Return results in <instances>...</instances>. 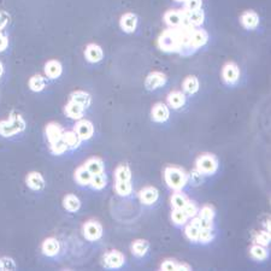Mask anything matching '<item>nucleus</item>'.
Masks as SVG:
<instances>
[{
    "label": "nucleus",
    "mask_w": 271,
    "mask_h": 271,
    "mask_svg": "<svg viewBox=\"0 0 271 271\" xmlns=\"http://www.w3.org/2000/svg\"><path fill=\"white\" fill-rule=\"evenodd\" d=\"M164 181L173 191H182L188 183V174L180 166H166L164 170Z\"/></svg>",
    "instance_id": "obj_1"
},
{
    "label": "nucleus",
    "mask_w": 271,
    "mask_h": 271,
    "mask_svg": "<svg viewBox=\"0 0 271 271\" xmlns=\"http://www.w3.org/2000/svg\"><path fill=\"white\" fill-rule=\"evenodd\" d=\"M25 129V121L19 113H11L7 120L0 121V135L2 138H12Z\"/></svg>",
    "instance_id": "obj_2"
},
{
    "label": "nucleus",
    "mask_w": 271,
    "mask_h": 271,
    "mask_svg": "<svg viewBox=\"0 0 271 271\" xmlns=\"http://www.w3.org/2000/svg\"><path fill=\"white\" fill-rule=\"evenodd\" d=\"M159 49L164 52H180L181 44H180V28H169L161 34L158 37Z\"/></svg>",
    "instance_id": "obj_3"
},
{
    "label": "nucleus",
    "mask_w": 271,
    "mask_h": 271,
    "mask_svg": "<svg viewBox=\"0 0 271 271\" xmlns=\"http://www.w3.org/2000/svg\"><path fill=\"white\" fill-rule=\"evenodd\" d=\"M196 169H198L204 176H211L218 170V159L211 153L200 154L196 159Z\"/></svg>",
    "instance_id": "obj_4"
},
{
    "label": "nucleus",
    "mask_w": 271,
    "mask_h": 271,
    "mask_svg": "<svg viewBox=\"0 0 271 271\" xmlns=\"http://www.w3.org/2000/svg\"><path fill=\"white\" fill-rule=\"evenodd\" d=\"M126 263V257L117 250L108 251L103 257V265L108 269H121Z\"/></svg>",
    "instance_id": "obj_5"
},
{
    "label": "nucleus",
    "mask_w": 271,
    "mask_h": 271,
    "mask_svg": "<svg viewBox=\"0 0 271 271\" xmlns=\"http://www.w3.org/2000/svg\"><path fill=\"white\" fill-rule=\"evenodd\" d=\"M72 130L77 134L78 138L82 141L90 140L94 135V126H93V123L88 120H83V118H81L75 123Z\"/></svg>",
    "instance_id": "obj_6"
},
{
    "label": "nucleus",
    "mask_w": 271,
    "mask_h": 271,
    "mask_svg": "<svg viewBox=\"0 0 271 271\" xmlns=\"http://www.w3.org/2000/svg\"><path fill=\"white\" fill-rule=\"evenodd\" d=\"M83 236L90 241H97L103 236V225L97 221H88L82 227Z\"/></svg>",
    "instance_id": "obj_7"
},
{
    "label": "nucleus",
    "mask_w": 271,
    "mask_h": 271,
    "mask_svg": "<svg viewBox=\"0 0 271 271\" xmlns=\"http://www.w3.org/2000/svg\"><path fill=\"white\" fill-rule=\"evenodd\" d=\"M240 77V69L234 62L225 63L222 69V78L227 85H235Z\"/></svg>",
    "instance_id": "obj_8"
},
{
    "label": "nucleus",
    "mask_w": 271,
    "mask_h": 271,
    "mask_svg": "<svg viewBox=\"0 0 271 271\" xmlns=\"http://www.w3.org/2000/svg\"><path fill=\"white\" fill-rule=\"evenodd\" d=\"M170 117L169 106L164 103L154 104L151 110V118L156 123H165Z\"/></svg>",
    "instance_id": "obj_9"
},
{
    "label": "nucleus",
    "mask_w": 271,
    "mask_h": 271,
    "mask_svg": "<svg viewBox=\"0 0 271 271\" xmlns=\"http://www.w3.org/2000/svg\"><path fill=\"white\" fill-rule=\"evenodd\" d=\"M209 41V34L206 30L200 29V28H193L189 34V45L193 47L194 50L200 49V47L205 46L206 42Z\"/></svg>",
    "instance_id": "obj_10"
},
{
    "label": "nucleus",
    "mask_w": 271,
    "mask_h": 271,
    "mask_svg": "<svg viewBox=\"0 0 271 271\" xmlns=\"http://www.w3.org/2000/svg\"><path fill=\"white\" fill-rule=\"evenodd\" d=\"M166 83V76L161 72H149L145 80V87L147 90H156Z\"/></svg>",
    "instance_id": "obj_11"
},
{
    "label": "nucleus",
    "mask_w": 271,
    "mask_h": 271,
    "mask_svg": "<svg viewBox=\"0 0 271 271\" xmlns=\"http://www.w3.org/2000/svg\"><path fill=\"white\" fill-rule=\"evenodd\" d=\"M139 199L143 205L146 206H151L154 202H157V200L159 199V192L156 187L147 186L144 187L143 189H140L139 192Z\"/></svg>",
    "instance_id": "obj_12"
},
{
    "label": "nucleus",
    "mask_w": 271,
    "mask_h": 271,
    "mask_svg": "<svg viewBox=\"0 0 271 271\" xmlns=\"http://www.w3.org/2000/svg\"><path fill=\"white\" fill-rule=\"evenodd\" d=\"M25 183L29 187L32 191L39 192L42 191L45 188V180L42 177V175L37 171H32L27 175L25 177Z\"/></svg>",
    "instance_id": "obj_13"
},
{
    "label": "nucleus",
    "mask_w": 271,
    "mask_h": 271,
    "mask_svg": "<svg viewBox=\"0 0 271 271\" xmlns=\"http://www.w3.org/2000/svg\"><path fill=\"white\" fill-rule=\"evenodd\" d=\"M41 251L46 257H55L60 252V244L55 237H47L41 245Z\"/></svg>",
    "instance_id": "obj_14"
},
{
    "label": "nucleus",
    "mask_w": 271,
    "mask_h": 271,
    "mask_svg": "<svg viewBox=\"0 0 271 271\" xmlns=\"http://www.w3.org/2000/svg\"><path fill=\"white\" fill-rule=\"evenodd\" d=\"M166 103H168V106L170 108L179 110V108H181L186 104V95L181 90H173L166 97Z\"/></svg>",
    "instance_id": "obj_15"
},
{
    "label": "nucleus",
    "mask_w": 271,
    "mask_h": 271,
    "mask_svg": "<svg viewBox=\"0 0 271 271\" xmlns=\"http://www.w3.org/2000/svg\"><path fill=\"white\" fill-rule=\"evenodd\" d=\"M120 25L123 32L134 33L136 27H138V17H136V15L131 14V12H126L121 17Z\"/></svg>",
    "instance_id": "obj_16"
},
{
    "label": "nucleus",
    "mask_w": 271,
    "mask_h": 271,
    "mask_svg": "<svg viewBox=\"0 0 271 271\" xmlns=\"http://www.w3.org/2000/svg\"><path fill=\"white\" fill-rule=\"evenodd\" d=\"M240 22H241L242 27L244 28H246L248 30H253L258 27V24H259V16H258L257 12L250 10V11L244 12V14L241 15V17H240Z\"/></svg>",
    "instance_id": "obj_17"
},
{
    "label": "nucleus",
    "mask_w": 271,
    "mask_h": 271,
    "mask_svg": "<svg viewBox=\"0 0 271 271\" xmlns=\"http://www.w3.org/2000/svg\"><path fill=\"white\" fill-rule=\"evenodd\" d=\"M85 57L90 63H99L104 57L103 49L97 44L87 45L85 50Z\"/></svg>",
    "instance_id": "obj_18"
},
{
    "label": "nucleus",
    "mask_w": 271,
    "mask_h": 271,
    "mask_svg": "<svg viewBox=\"0 0 271 271\" xmlns=\"http://www.w3.org/2000/svg\"><path fill=\"white\" fill-rule=\"evenodd\" d=\"M85 110L86 108H83L82 106L78 105V104H76L72 100H70L69 103L64 106L65 115H67L69 118H72V120H75V121H78V120H81V118H83V116H85Z\"/></svg>",
    "instance_id": "obj_19"
},
{
    "label": "nucleus",
    "mask_w": 271,
    "mask_h": 271,
    "mask_svg": "<svg viewBox=\"0 0 271 271\" xmlns=\"http://www.w3.org/2000/svg\"><path fill=\"white\" fill-rule=\"evenodd\" d=\"M45 133H46V138L49 140V143H53V141H57L59 139H62L63 133H64V129L60 124L58 123H49L45 128Z\"/></svg>",
    "instance_id": "obj_20"
},
{
    "label": "nucleus",
    "mask_w": 271,
    "mask_h": 271,
    "mask_svg": "<svg viewBox=\"0 0 271 271\" xmlns=\"http://www.w3.org/2000/svg\"><path fill=\"white\" fill-rule=\"evenodd\" d=\"M182 18H183V14L182 10H169L164 15V22L169 28H177L181 25Z\"/></svg>",
    "instance_id": "obj_21"
},
{
    "label": "nucleus",
    "mask_w": 271,
    "mask_h": 271,
    "mask_svg": "<svg viewBox=\"0 0 271 271\" xmlns=\"http://www.w3.org/2000/svg\"><path fill=\"white\" fill-rule=\"evenodd\" d=\"M83 166H85L92 175L105 173L104 162L103 159L99 158V157H90V158H88L87 161L85 162V164H83Z\"/></svg>",
    "instance_id": "obj_22"
},
{
    "label": "nucleus",
    "mask_w": 271,
    "mask_h": 271,
    "mask_svg": "<svg viewBox=\"0 0 271 271\" xmlns=\"http://www.w3.org/2000/svg\"><path fill=\"white\" fill-rule=\"evenodd\" d=\"M70 100L81 105L83 108H90V104H92V97H90V93L85 92V90H74L70 94Z\"/></svg>",
    "instance_id": "obj_23"
},
{
    "label": "nucleus",
    "mask_w": 271,
    "mask_h": 271,
    "mask_svg": "<svg viewBox=\"0 0 271 271\" xmlns=\"http://www.w3.org/2000/svg\"><path fill=\"white\" fill-rule=\"evenodd\" d=\"M63 72L62 64H60L58 60H49V62L45 64V74L51 80H55V78L59 77Z\"/></svg>",
    "instance_id": "obj_24"
},
{
    "label": "nucleus",
    "mask_w": 271,
    "mask_h": 271,
    "mask_svg": "<svg viewBox=\"0 0 271 271\" xmlns=\"http://www.w3.org/2000/svg\"><path fill=\"white\" fill-rule=\"evenodd\" d=\"M74 179H75L76 183L80 184V186L88 187L90 183V179H92V174H90V171L85 168V166L81 165L75 170Z\"/></svg>",
    "instance_id": "obj_25"
},
{
    "label": "nucleus",
    "mask_w": 271,
    "mask_h": 271,
    "mask_svg": "<svg viewBox=\"0 0 271 271\" xmlns=\"http://www.w3.org/2000/svg\"><path fill=\"white\" fill-rule=\"evenodd\" d=\"M62 139L65 143V145L68 146V149H72V151L80 147L81 143H82V140L78 138V135L74 130H67V131L64 130Z\"/></svg>",
    "instance_id": "obj_26"
},
{
    "label": "nucleus",
    "mask_w": 271,
    "mask_h": 271,
    "mask_svg": "<svg viewBox=\"0 0 271 271\" xmlns=\"http://www.w3.org/2000/svg\"><path fill=\"white\" fill-rule=\"evenodd\" d=\"M131 253H133L135 257L138 258H143L147 254L148 250H149V244L146 240H135V241L131 244L130 246Z\"/></svg>",
    "instance_id": "obj_27"
},
{
    "label": "nucleus",
    "mask_w": 271,
    "mask_h": 271,
    "mask_svg": "<svg viewBox=\"0 0 271 271\" xmlns=\"http://www.w3.org/2000/svg\"><path fill=\"white\" fill-rule=\"evenodd\" d=\"M63 207L69 212H76L81 207V200L75 194H67L63 198Z\"/></svg>",
    "instance_id": "obj_28"
},
{
    "label": "nucleus",
    "mask_w": 271,
    "mask_h": 271,
    "mask_svg": "<svg viewBox=\"0 0 271 271\" xmlns=\"http://www.w3.org/2000/svg\"><path fill=\"white\" fill-rule=\"evenodd\" d=\"M183 12H184V15H186L188 22L193 25V27H196V28L200 27V25L204 23L205 14L201 9L196 10V11H186V10H183Z\"/></svg>",
    "instance_id": "obj_29"
},
{
    "label": "nucleus",
    "mask_w": 271,
    "mask_h": 271,
    "mask_svg": "<svg viewBox=\"0 0 271 271\" xmlns=\"http://www.w3.org/2000/svg\"><path fill=\"white\" fill-rule=\"evenodd\" d=\"M182 90L187 94H196L199 90V80L196 76H188L184 78L183 83H182Z\"/></svg>",
    "instance_id": "obj_30"
},
{
    "label": "nucleus",
    "mask_w": 271,
    "mask_h": 271,
    "mask_svg": "<svg viewBox=\"0 0 271 271\" xmlns=\"http://www.w3.org/2000/svg\"><path fill=\"white\" fill-rule=\"evenodd\" d=\"M161 269L162 270H165V271H179V270H192L191 265L186 264V263H177L176 260L174 259H166L165 262L162 263L161 265Z\"/></svg>",
    "instance_id": "obj_31"
},
{
    "label": "nucleus",
    "mask_w": 271,
    "mask_h": 271,
    "mask_svg": "<svg viewBox=\"0 0 271 271\" xmlns=\"http://www.w3.org/2000/svg\"><path fill=\"white\" fill-rule=\"evenodd\" d=\"M188 200V198L182 193V191H175V193H173V196L170 198L171 207H173V209L183 210V207L186 206Z\"/></svg>",
    "instance_id": "obj_32"
},
{
    "label": "nucleus",
    "mask_w": 271,
    "mask_h": 271,
    "mask_svg": "<svg viewBox=\"0 0 271 271\" xmlns=\"http://www.w3.org/2000/svg\"><path fill=\"white\" fill-rule=\"evenodd\" d=\"M28 85L33 92H41L46 87V78L41 75H34L30 77Z\"/></svg>",
    "instance_id": "obj_33"
},
{
    "label": "nucleus",
    "mask_w": 271,
    "mask_h": 271,
    "mask_svg": "<svg viewBox=\"0 0 271 271\" xmlns=\"http://www.w3.org/2000/svg\"><path fill=\"white\" fill-rule=\"evenodd\" d=\"M250 253L252 255V258H254L255 260H265L268 257H269V253H268V250L265 246H262V245L258 244H253L250 248Z\"/></svg>",
    "instance_id": "obj_34"
},
{
    "label": "nucleus",
    "mask_w": 271,
    "mask_h": 271,
    "mask_svg": "<svg viewBox=\"0 0 271 271\" xmlns=\"http://www.w3.org/2000/svg\"><path fill=\"white\" fill-rule=\"evenodd\" d=\"M106 184H108V179H106L105 173L92 175L90 187H92L94 191H101V189L105 188Z\"/></svg>",
    "instance_id": "obj_35"
},
{
    "label": "nucleus",
    "mask_w": 271,
    "mask_h": 271,
    "mask_svg": "<svg viewBox=\"0 0 271 271\" xmlns=\"http://www.w3.org/2000/svg\"><path fill=\"white\" fill-rule=\"evenodd\" d=\"M115 191L120 197H129L133 193V186L130 181H116Z\"/></svg>",
    "instance_id": "obj_36"
},
{
    "label": "nucleus",
    "mask_w": 271,
    "mask_h": 271,
    "mask_svg": "<svg viewBox=\"0 0 271 271\" xmlns=\"http://www.w3.org/2000/svg\"><path fill=\"white\" fill-rule=\"evenodd\" d=\"M183 227H184V235H186L187 239H188L191 242H198V239H199V233H200L199 228H198L196 224H193L192 222H187Z\"/></svg>",
    "instance_id": "obj_37"
},
{
    "label": "nucleus",
    "mask_w": 271,
    "mask_h": 271,
    "mask_svg": "<svg viewBox=\"0 0 271 271\" xmlns=\"http://www.w3.org/2000/svg\"><path fill=\"white\" fill-rule=\"evenodd\" d=\"M188 217L184 214L183 210L180 209H173L171 211V221L176 227H183L187 222H188Z\"/></svg>",
    "instance_id": "obj_38"
},
{
    "label": "nucleus",
    "mask_w": 271,
    "mask_h": 271,
    "mask_svg": "<svg viewBox=\"0 0 271 271\" xmlns=\"http://www.w3.org/2000/svg\"><path fill=\"white\" fill-rule=\"evenodd\" d=\"M116 181H130L131 180V170L128 165L122 164L118 165L115 170Z\"/></svg>",
    "instance_id": "obj_39"
},
{
    "label": "nucleus",
    "mask_w": 271,
    "mask_h": 271,
    "mask_svg": "<svg viewBox=\"0 0 271 271\" xmlns=\"http://www.w3.org/2000/svg\"><path fill=\"white\" fill-rule=\"evenodd\" d=\"M215 239V230L214 227L212 228H205V229H200L199 233V239L198 242L202 245H207Z\"/></svg>",
    "instance_id": "obj_40"
},
{
    "label": "nucleus",
    "mask_w": 271,
    "mask_h": 271,
    "mask_svg": "<svg viewBox=\"0 0 271 271\" xmlns=\"http://www.w3.org/2000/svg\"><path fill=\"white\" fill-rule=\"evenodd\" d=\"M50 151L52 152V154H54V156H62V154H64L65 152L69 151V149H68V146L65 145L63 139H59V140L53 141V143L50 144Z\"/></svg>",
    "instance_id": "obj_41"
},
{
    "label": "nucleus",
    "mask_w": 271,
    "mask_h": 271,
    "mask_svg": "<svg viewBox=\"0 0 271 271\" xmlns=\"http://www.w3.org/2000/svg\"><path fill=\"white\" fill-rule=\"evenodd\" d=\"M198 216H199L200 218L214 221L215 216H216V212H215V209L211 205H204V206L200 207L199 211H198Z\"/></svg>",
    "instance_id": "obj_42"
},
{
    "label": "nucleus",
    "mask_w": 271,
    "mask_h": 271,
    "mask_svg": "<svg viewBox=\"0 0 271 271\" xmlns=\"http://www.w3.org/2000/svg\"><path fill=\"white\" fill-rule=\"evenodd\" d=\"M270 232H267V230H262V232L257 233L254 237V244L262 245V246H269L270 244Z\"/></svg>",
    "instance_id": "obj_43"
},
{
    "label": "nucleus",
    "mask_w": 271,
    "mask_h": 271,
    "mask_svg": "<svg viewBox=\"0 0 271 271\" xmlns=\"http://www.w3.org/2000/svg\"><path fill=\"white\" fill-rule=\"evenodd\" d=\"M184 214L187 215L188 218H193V217L198 216V211H199V207H198L196 201H192V200H188L186 204V206L183 207Z\"/></svg>",
    "instance_id": "obj_44"
},
{
    "label": "nucleus",
    "mask_w": 271,
    "mask_h": 271,
    "mask_svg": "<svg viewBox=\"0 0 271 271\" xmlns=\"http://www.w3.org/2000/svg\"><path fill=\"white\" fill-rule=\"evenodd\" d=\"M204 175L200 173L198 169L194 168L191 173L188 174V181H191L194 186H198V184L202 183L204 182Z\"/></svg>",
    "instance_id": "obj_45"
},
{
    "label": "nucleus",
    "mask_w": 271,
    "mask_h": 271,
    "mask_svg": "<svg viewBox=\"0 0 271 271\" xmlns=\"http://www.w3.org/2000/svg\"><path fill=\"white\" fill-rule=\"evenodd\" d=\"M183 10L186 11H196V10L201 9L202 0H184Z\"/></svg>",
    "instance_id": "obj_46"
},
{
    "label": "nucleus",
    "mask_w": 271,
    "mask_h": 271,
    "mask_svg": "<svg viewBox=\"0 0 271 271\" xmlns=\"http://www.w3.org/2000/svg\"><path fill=\"white\" fill-rule=\"evenodd\" d=\"M16 269V263L11 258L2 257L0 258V270H15Z\"/></svg>",
    "instance_id": "obj_47"
},
{
    "label": "nucleus",
    "mask_w": 271,
    "mask_h": 271,
    "mask_svg": "<svg viewBox=\"0 0 271 271\" xmlns=\"http://www.w3.org/2000/svg\"><path fill=\"white\" fill-rule=\"evenodd\" d=\"M10 21V16L5 11H0V32L6 27Z\"/></svg>",
    "instance_id": "obj_48"
},
{
    "label": "nucleus",
    "mask_w": 271,
    "mask_h": 271,
    "mask_svg": "<svg viewBox=\"0 0 271 271\" xmlns=\"http://www.w3.org/2000/svg\"><path fill=\"white\" fill-rule=\"evenodd\" d=\"M9 46V39L2 32H0V52H4Z\"/></svg>",
    "instance_id": "obj_49"
},
{
    "label": "nucleus",
    "mask_w": 271,
    "mask_h": 271,
    "mask_svg": "<svg viewBox=\"0 0 271 271\" xmlns=\"http://www.w3.org/2000/svg\"><path fill=\"white\" fill-rule=\"evenodd\" d=\"M2 72H4V67H2V64H1V63H0V77H1Z\"/></svg>",
    "instance_id": "obj_50"
},
{
    "label": "nucleus",
    "mask_w": 271,
    "mask_h": 271,
    "mask_svg": "<svg viewBox=\"0 0 271 271\" xmlns=\"http://www.w3.org/2000/svg\"><path fill=\"white\" fill-rule=\"evenodd\" d=\"M176 1H180V2H183L184 0H176Z\"/></svg>",
    "instance_id": "obj_51"
}]
</instances>
